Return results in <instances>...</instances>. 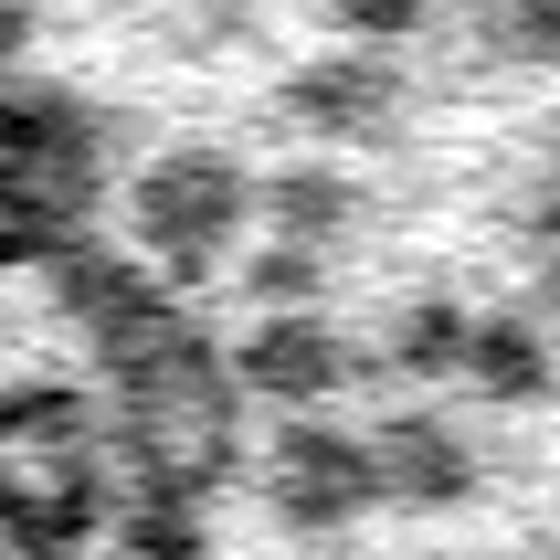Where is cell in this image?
Wrapping results in <instances>:
<instances>
[{
	"instance_id": "6da1fadb",
	"label": "cell",
	"mask_w": 560,
	"mask_h": 560,
	"mask_svg": "<svg viewBox=\"0 0 560 560\" xmlns=\"http://www.w3.org/2000/svg\"><path fill=\"white\" fill-rule=\"evenodd\" d=\"M0 560H180L127 307L0 43Z\"/></svg>"
}]
</instances>
